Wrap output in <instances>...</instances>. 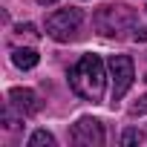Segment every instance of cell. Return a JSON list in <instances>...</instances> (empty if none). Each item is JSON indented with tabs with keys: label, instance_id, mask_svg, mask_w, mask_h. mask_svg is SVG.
I'll list each match as a JSON object with an SVG mask.
<instances>
[{
	"label": "cell",
	"instance_id": "1",
	"mask_svg": "<svg viewBox=\"0 0 147 147\" xmlns=\"http://www.w3.org/2000/svg\"><path fill=\"white\" fill-rule=\"evenodd\" d=\"M69 87L78 98L98 104L104 98V87H107V72H104V61L98 55H81L69 69Z\"/></svg>",
	"mask_w": 147,
	"mask_h": 147
},
{
	"label": "cell",
	"instance_id": "2",
	"mask_svg": "<svg viewBox=\"0 0 147 147\" xmlns=\"http://www.w3.org/2000/svg\"><path fill=\"white\" fill-rule=\"evenodd\" d=\"M92 26L98 35L104 38H115V40H124L130 38L133 40V32L138 26V12L133 6H124V3H110V6H101L92 18Z\"/></svg>",
	"mask_w": 147,
	"mask_h": 147
},
{
	"label": "cell",
	"instance_id": "3",
	"mask_svg": "<svg viewBox=\"0 0 147 147\" xmlns=\"http://www.w3.org/2000/svg\"><path fill=\"white\" fill-rule=\"evenodd\" d=\"M81 23H84V12L69 6V9H58L46 18V35L58 43H69L75 40L78 32H81Z\"/></svg>",
	"mask_w": 147,
	"mask_h": 147
},
{
	"label": "cell",
	"instance_id": "4",
	"mask_svg": "<svg viewBox=\"0 0 147 147\" xmlns=\"http://www.w3.org/2000/svg\"><path fill=\"white\" fill-rule=\"evenodd\" d=\"M107 69H110V78H113V101H121L136 81V63L127 55H110Z\"/></svg>",
	"mask_w": 147,
	"mask_h": 147
},
{
	"label": "cell",
	"instance_id": "5",
	"mask_svg": "<svg viewBox=\"0 0 147 147\" xmlns=\"http://www.w3.org/2000/svg\"><path fill=\"white\" fill-rule=\"evenodd\" d=\"M69 138H72V144H78V147H101L107 136H104V124L98 118L84 115V118H78L75 124H72Z\"/></svg>",
	"mask_w": 147,
	"mask_h": 147
},
{
	"label": "cell",
	"instance_id": "6",
	"mask_svg": "<svg viewBox=\"0 0 147 147\" xmlns=\"http://www.w3.org/2000/svg\"><path fill=\"white\" fill-rule=\"evenodd\" d=\"M9 101H12L23 115H35V113H40V107H43L40 95H38L35 90H29V87H15V90H9Z\"/></svg>",
	"mask_w": 147,
	"mask_h": 147
},
{
	"label": "cell",
	"instance_id": "7",
	"mask_svg": "<svg viewBox=\"0 0 147 147\" xmlns=\"http://www.w3.org/2000/svg\"><path fill=\"white\" fill-rule=\"evenodd\" d=\"M38 61H40V55H38L35 49H26V46L12 49V63H15L18 69H35Z\"/></svg>",
	"mask_w": 147,
	"mask_h": 147
},
{
	"label": "cell",
	"instance_id": "8",
	"mask_svg": "<svg viewBox=\"0 0 147 147\" xmlns=\"http://www.w3.org/2000/svg\"><path fill=\"white\" fill-rule=\"evenodd\" d=\"M20 124H23V113L9 101L6 110H3V127H6V130H15V127H20Z\"/></svg>",
	"mask_w": 147,
	"mask_h": 147
},
{
	"label": "cell",
	"instance_id": "9",
	"mask_svg": "<svg viewBox=\"0 0 147 147\" xmlns=\"http://www.w3.org/2000/svg\"><path fill=\"white\" fill-rule=\"evenodd\" d=\"M29 147H55V136L46 133V130H38V133H32Z\"/></svg>",
	"mask_w": 147,
	"mask_h": 147
},
{
	"label": "cell",
	"instance_id": "10",
	"mask_svg": "<svg viewBox=\"0 0 147 147\" xmlns=\"http://www.w3.org/2000/svg\"><path fill=\"white\" fill-rule=\"evenodd\" d=\"M15 32H18L20 38H32V40L38 38V26H35V23H23V26H18Z\"/></svg>",
	"mask_w": 147,
	"mask_h": 147
},
{
	"label": "cell",
	"instance_id": "11",
	"mask_svg": "<svg viewBox=\"0 0 147 147\" xmlns=\"http://www.w3.org/2000/svg\"><path fill=\"white\" fill-rule=\"evenodd\" d=\"M130 115H147V92H144V95L130 107Z\"/></svg>",
	"mask_w": 147,
	"mask_h": 147
},
{
	"label": "cell",
	"instance_id": "12",
	"mask_svg": "<svg viewBox=\"0 0 147 147\" xmlns=\"http://www.w3.org/2000/svg\"><path fill=\"white\" fill-rule=\"evenodd\" d=\"M136 141H141V133L138 130H124L121 133V144H136Z\"/></svg>",
	"mask_w": 147,
	"mask_h": 147
},
{
	"label": "cell",
	"instance_id": "13",
	"mask_svg": "<svg viewBox=\"0 0 147 147\" xmlns=\"http://www.w3.org/2000/svg\"><path fill=\"white\" fill-rule=\"evenodd\" d=\"M133 40H136V43H147V26H141V23H138V26H136V32H133Z\"/></svg>",
	"mask_w": 147,
	"mask_h": 147
},
{
	"label": "cell",
	"instance_id": "14",
	"mask_svg": "<svg viewBox=\"0 0 147 147\" xmlns=\"http://www.w3.org/2000/svg\"><path fill=\"white\" fill-rule=\"evenodd\" d=\"M40 6H52V3H58V0H38Z\"/></svg>",
	"mask_w": 147,
	"mask_h": 147
},
{
	"label": "cell",
	"instance_id": "15",
	"mask_svg": "<svg viewBox=\"0 0 147 147\" xmlns=\"http://www.w3.org/2000/svg\"><path fill=\"white\" fill-rule=\"evenodd\" d=\"M144 9H147V6H144Z\"/></svg>",
	"mask_w": 147,
	"mask_h": 147
}]
</instances>
